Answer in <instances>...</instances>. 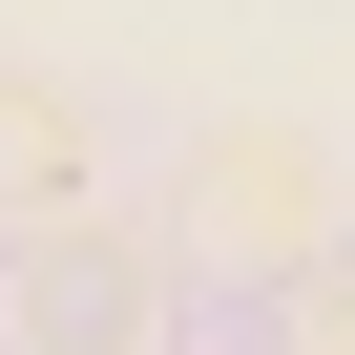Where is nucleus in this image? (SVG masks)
<instances>
[{
  "label": "nucleus",
  "instance_id": "nucleus-1",
  "mask_svg": "<svg viewBox=\"0 0 355 355\" xmlns=\"http://www.w3.org/2000/svg\"><path fill=\"white\" fill-rule=\"evenodd\" d=\"M21 355H146V251L84 230V209H42V251H21Z\"/></svg>",
  "mask_w": 355,
  "mask_h": 355
},
{
  "label": "nucleus",
  "instance_id": "nucleus-2",
  "mask_svg": "<svg viewBox=\"0 0 355 355\" xmlns=\"http://www.w3.org/2000/svg\"><path fill=\"white\" fill-rule=\"evenodd\" d=\"M0 189H63V125L42 105H0Z\"/></svg>",
  "mask_w": 355,
  "mask_h": 355
}]
</instances>
